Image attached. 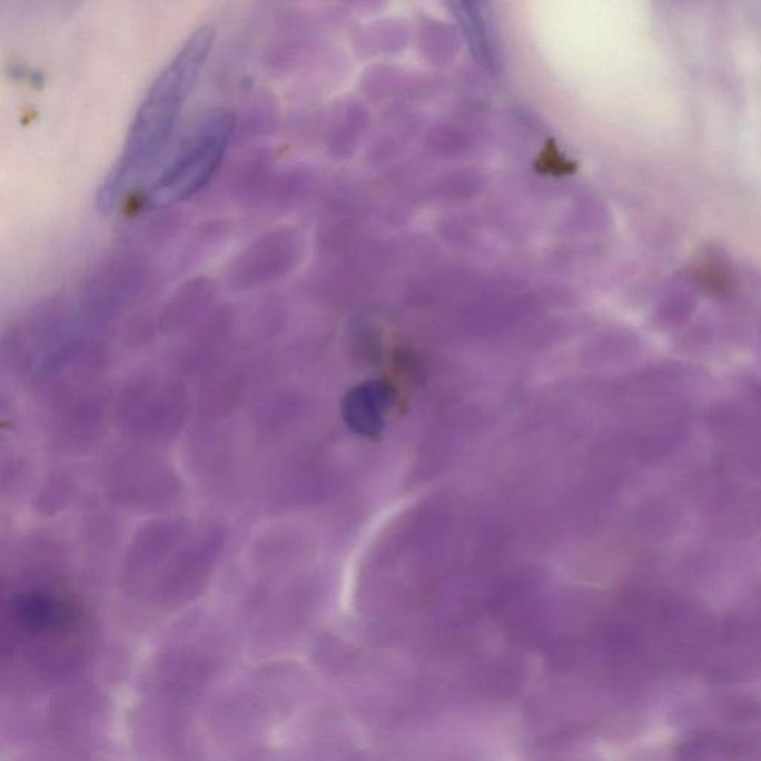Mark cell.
<instances>
[{
	"instance_id": "1",
	"label": "cell",
	"mask_w": 761,
	"mask_h": 761,
	"mask_svg": "<svg viewBox=\"0 0 761 761\" xmlns=\"http://www.w3.org/2000/svg\"><path fill=\"white\" fill-rule=\"evenodd\" d=\"M215 39L210 28L190 34L146 92L122 152L97 194V207L103 214H112L162 158L209 63Z\"/></svg>"
},
{
	"instance_id": "2",
	"label": "cell",
	"mask_w": 761,
	"mask_h": 761,
	"mask_svg": "<svg viewBox=\"0 0 761 761\" xmlns=\"http://www.w3.org/2000/svg\"><path fill=\"white\" fill-rule=\"evenodd\" d=\"M234 128L236 121L225 110H216L202 118L181 141L175 157L150 188V209L179 205L205 189L223 166Z\"/></svg>"
}]
</instances>
